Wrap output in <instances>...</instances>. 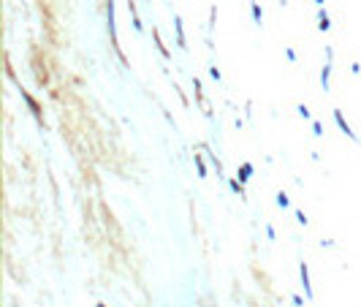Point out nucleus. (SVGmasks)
Instances as JSON below:
<instances>
[{"label": "nucleus", "instance_id": "obj_1", "mask_svg": "<svg viewBox=\"0 0 361 307\" xmlns=\"http://www.w3.org/2000/svg\"><path fill=\"white\" fill-rule=\"evenodd\" d=\"M19 96H22V101L28 103V109H30V114L35 117V123H38V125H44V114H41V106H38V101H35V98L30 96L28 90L22 87V84H19Z\"/></svg>", "mask_w": 361, "mask_h": 307}, {"label": "nucleus", "instance_id": "obj_2", "mask_svg": "<svg viewBox=\"0 0 361 307\" xmlns=\"http://www.w3.org/2000/svg\"><path fill=\"white\" fill-rule=\"evenodd\" d=\"M334 123H337V128H340L342 133H345V136L350 139V142H359V136H356V133H353V128H350V123H347V120H345V114H342L340 109H334Z\"/></svg>", "mask_w": 361, "mask_h": 307}, {"label": "nucleus", "instance_id": "obj_3", "mask_svg": "<svg viewBox=\"0 0 361 307\" xmlns=\"http://www.w3.org/2000/svg\"><path fill=\"white\" fill-rule=\"evenodd\" d=\"M299 277H301V286H304V296H307V299H313L315 291H313V280H310V266H307L304 261L299 264Z\"/></svg>", "mask_w": 361, "mask_h": 307}, {"label": "nucleus", "instance_id": "obj_4", "mask_svg": "<svg viewBox=\"0 0 361 307\" xmlns=\"http://www.w3.org/2000/svg\"><path fill=\"white\" fill-rule=\"evenodd\" d=\"M320 87L326 90H331V60H326L323 63V68H320Z\"/></svg>", "mask_w": 361, "mask_h": 307}, {"label": "nucleus", "instance_id": "obj_5", "mask_svg": "<svg viewBox=\"0 0 361 307\" xmlns=\"http://www.w3.org/2000/svg\"><path fill=\"white\" fill-rule=\"evenodd\" d=\"M174 30H177V44L179 49H188V38H185V28H182V16H174Z\"/></svg>", "mask_w": 361, "mask_h": 307}, {"label": "nucleus", "instance_id": "obj_6", "mask_svg": "<svg viewBox=\"0 0 361 307\" xmlns=\"http://www.w3.org/2000/svg\"><path fill=\"white\" fill-rule=\"evenodd\" d=\"M318 30H320V33H329V30H331V16L326 14V8H320V11H318Z\"/></svg>", "mask_w": 361, "mask_h": 307}, {"label": "nucleus", "instance_id": "obj_7", "mask_svg": "<svg viewBox=\"0 0 361 307\" xmlns=\"http://www.w3.org/2000/svg\"><path fill=\"white\" fill-rule=\"evenodd\" d=\"M152 38H155V47H157V52H160V55L166 57V60H171V52H169V47H166L163 44V38H160V30H152Z\"/></svg>", "mask_w": 361, "mask_h": 307}, {"label": "nucleus", "instance_id": "obj_8", "mask_svg": "<svg viewBox=\"0 0 361 307\" xmlns=\"http://www.w3.org/2000/svg\"><path fill=\"white\" fill-rule=\"evenodd\" d=\"M252 171H255V166H252V163H242V166H239V171H236L239 182H242V185H245V182H250Z\"/></svg>", "mask_w": 361, "mask_h": 307}, {"label": "nucleus", "instance_id": "obj_9", "mask_svg": "<svg viewBox=\"0 0 361 307\" xmlns=\"http://www.w3.org/2000/svg\"><path fill=\"white\" fill-rule=\"evenodd\" d=\"M128 14L133 16V28H136L139 33H141V30H144V25H141V19H139V11H136V3H133V0H128Z\"/></svg>", "mask_w": 361, "mask_h": 307}, {"label": "nucleus", "instance_id": "obj_10", "mask_svg": "<svg viewBox=\"0 0 361 307\" xmlns=\"http://www.w3.org/2000/svg\"><path fill=\"white\" fill-rule=\"evenodd\" d=\"M250 11H252V19H255V25H264V8H261V3L250 0Z\"/></svg>", "mask_w": 361, "mask_h": 307}, {"label": "nucleus", "instance_id": "obj_11", "mask_svg": "<svg viewBox=\"0 0 361 307\" xmlns=\"http://www.w3.org/2000/svg\"><path fill=\"white\" fill-rule=\"evenodd\" d=\"M228 188H231V191L236 193L239 198H247V193H245V185L239 182V179H234V177H231V179H228Z\"/></svg>", "mask_w": 361, "mask_h": 307}, {"label": "nucleus", "instance_id": "obj_12", "mask_svg": "<svg viewBox=\"0 0 361 307\" xmlns=\"http://www.w3.org/2000/svg\"><path fill=\"white\" fill-rule=\"evenodd\" d=\"M193 163H196V169H198V177L204 179V177H206V163H204V158L196 152V155H193Z\"/></svg>", "mask_w": 361, "mask_h": 307}, {"label": "nucleus", "instance_id": "obj_13", "mask_svg": "<svg viewBox=\"0 0 361 307\" xmlns=\"http://www.w3.org/2000/svg\"><path fill=\"white\" fill-rule=\"evenodd\" d=\"M277 207H280V210H288V207H291V198H288L285 191L277 193Z\"/></svg>", "mask_w": 361, "mask_h": 307}, {"label": "nucleus", "instance_id": "obj_14", "mask_svg": "<svg viewBox=\"0 0 361 307\" xmlns=\"http://www.w3.org/2000/svg\"><path fill=\"white\" fill-rule=\"evenodd\" d=\"M296 112H299L301 120H313V112L307 109V103H299V109H296Z\"/></svg>", "mask_w": 361, "mask_h": 307}, {"label": "nucleus", "instance_id": "obj_15", "mask_svg": "<svg viewBox=\"0 0 361 307\" xmlns=\"http://www.w3.org/2000/svg\"><path fill=\"white\" fill-rule=\"evenodd\" d=\"M209 76L215 79V82H220V79H223V74H220V68H218V65H209Z\"/></svg>", "mask_w": 361, "mask_h": 307}, {"label": "nucleus", "instance_id": "obj_16", "mask_svg": "<svg viewBox=\"0 0 361 307\" xmlns=\"http://www.w3.org/2000/svg\"><path fill=\"white\" fill-rule=\"evenodd\" d=\"M313 133L315 136H323V125H320L318 120H313Z\"/></svg>", "mask_w": 361, "mask_h": 307}, {"label": "nucleus", "instance_id": "obj_17", "mask_svg": "<svg viewBox=\"0 0 361 307\" xmlns=\"http://www.w3.org/2000/svg\"><path fill=\"white\" fill-rule=\"evenodd\" d=\"M296 220H299L301 226H307V215H304V212H301V210H296Z\"/></svg>", "mask_w": 361, "mask_h": 307}, {"label": "nucleus", "instance_id": "obj_18", "mask_svg": "<svg viewBox=\"0 0 361 307\" xmlns=\"http://www.w3.org/2000/svg\"><path fill=\"white\" fill-rule=\"evenodd\" d=\"M266 237H269V239H277V234H274L272 226H266Z\"/></svg>", "mask_w": 361, "mask_h": 307}, {"label": "nucleus", "instance_id": "obj_19", "mask_svg": "<svg viewBox=\"0 0 361 307\" xmlns=\"http://www.w3.org/2000/svg\"><path fill=\"white\" fill-rule=\"evenodd\" d=\"M285 55H288V60H291V63H296V52H293V49H285Z\"/></svg>", "mask_w": 361, "mask_h": 307}, {"label": "nucleus", "instance_id": "obj_20", "mask_svg": "<svg viewBox=\"0 0 361 307\" xmlns=\"http://www.w3.org/2000/svg\"><path fill=\"white\" fill-rule=\"evenodd\" d=\"M315 3H318V6H323V3H326V0H315Z\"/></svg>", "mask_w": 361, "mask_h": 307}, {"label": "nucleus", "instance_id": "obj_21", "mask_svg": "<svg viewBox=\"0 0 361 307\" xmlns=\"http://www.w3.org/2000/svg\"><path fill=\"white\" fill-rule=\"evenodd\" d=\"M95 307H106V305H103V302H98V305H95Z\"/></svg>", "mask_w": 361, "mask_h": 307}]
</instances>
